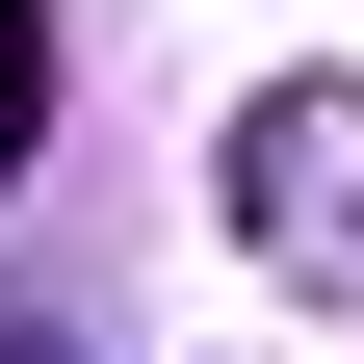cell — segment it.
I'll list each match as a JSON object with an SVG mask.
<instances>
[{"instance_id": "obj_1", "label": "cell", "mask_w": 364, "mask_h": 364, "mask_svg": "<svg viewBox=\"0 0 364 364\" xmlns=\"http://www.w3.org/2000/svg\"><path fill=\"white\" fill-rule=\"evenodd\" d=\"M235 235H260V287L364 312V78H260L235 105Z\"/></svg>"}, {"instance_id": "obj_2", "label": "cell", "mask_w": 364, "mask_h": 364, "mask_svg": "<svg viewBox=\"0 0 364 364\" xmlns=\"http://www.w3.org/2000/svg\"><path fill=\"white\" fill-rule=\"evenodd\" d=\"M53 156V0H0V182Z\"/></svg>"}]
</instances>
